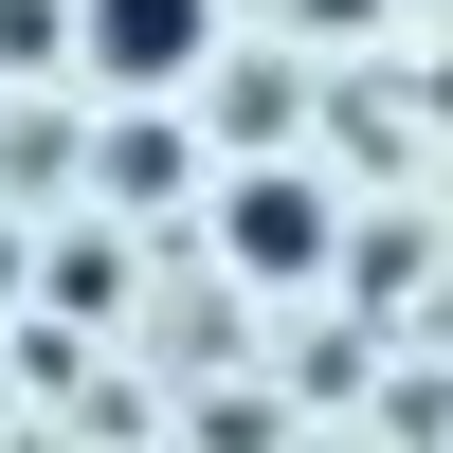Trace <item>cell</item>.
<instances>
[{
	"label": "cell",
	"instance_id": "6da1fadb",
	"mask_svg": "<svg viewBox=\"0 0 453 453\" xmlns=\"http://www.w3.org/2000/svg\"><path fill=\"white\" fill-rule=\"evenodd\" d=\"M73 55L109 91H200L218 73V0H73Z\"/></svg>",
	"mask_w": 453,
	"mask_h": 453
},
{
	"label": "cell",
	"instance_id": "7a4b0ae2",
	"mask_svg": "<svg viewBox=\"0 0 453 453\" xmlns=\"http://www.w3.org/2000/svg\"><path fill=\"white\" fill-rule=\"evenodd\" d=\"M218 254L236 273H326V181H236L218 200Z\"/></svg>",
	"mask_w": 453,
	"mask_h": 453
}]
</instances>
